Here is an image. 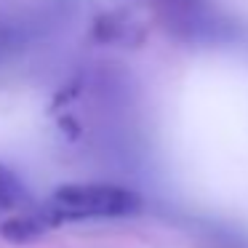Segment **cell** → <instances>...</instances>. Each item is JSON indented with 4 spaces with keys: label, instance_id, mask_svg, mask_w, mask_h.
Instances as JSON below:
<instances>
[{
    "label": "cell",
    "instance_id": "2",
    "mask_svg": "<svg viewBox=\"0 0 248 248\" xmlns=\"http://www.w3.org/2000/svg\"><path fill=\"white\" fill-rule=\"evenodd\" d=\"M163 19V27L189 46H232L243 40V27L216 14L208 0H147Z\"/></svg>",
    "mask_w": 248,
    "mask_h": 248
},
{
    "label": "cell",
    "instance_id": "4",
    "mask_svg": "<svg viewBox=\"0 0 248 248\" xmlns=\"http://www.w3.org/2000/svg\"><path fill=\"white\" fill-rule=\"evenodd\" d=\"M91 38L107 46H139L147 38V30L125 11H104L93 22Z\"/></svg>",
    "mask_w": 248,
    "mask_h": 248
},
{
    "label": "cell",
    "instance_id": "3",
    "mask_svg": "<svg viewBox=\"0 0 248 248\" xmlns=\"http://www.w3.org/2000/svg\"><path fill=\"white\" fill-rule=\"evenodd\" d=\"M59 230V224L54 221L51 211L43 205H24V208L8 214L6 219L0 221V235L11 243H30V240H38L43 237L46 232H54Z\"/></svg>",
    "mask_w": 248,
    "mask_h": 248
},
{
    "label": "cell",
    "instance_id": "1",
    "mask_svg": "<svg viewBox=\"0 0 248 248\" xmlns=\"http://www.w3.org/2000/svg\"><path fill=\"white\" fill-rule=\"evenodd\" d=\"M144 200L136 189L115 182H70L62 184L46 200L56 224L91 219H123L141 211Z\"/></svg>",
    "mask_w": 248,
    "mask_h": 248
}]
</instances>
